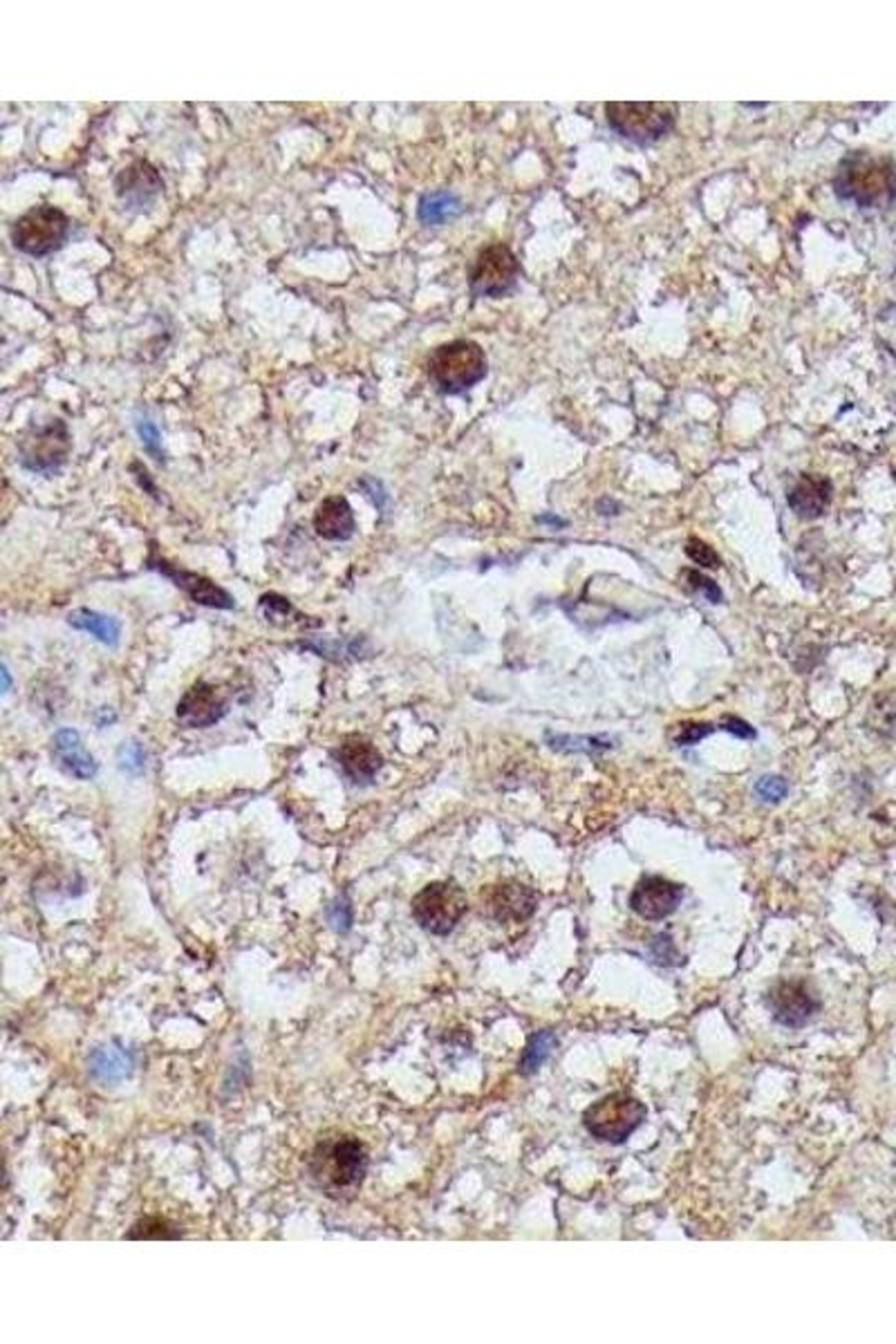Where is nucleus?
Instances as JSON below:
<instances>
[{
  "label": "nucleus",
  "instance_id": "1",
  "mask_svg": "<svg viewBox=\"0 0 896 1344\" xmlns=\"http://www.w3.org/2000/svg\"><path fill=\"white\" fill-rule=\"evenodd\" d=\"M368 1150L356 1136H323L308 1156L310 1181L335 1201L352 1199L368 1174Z\"/></svg>",
  "mask_w": 896,
  "mask_h": 1344
},
{
  "label": "nucleus",
  "instance_id": "2",
  "mask_svg": "<svg viewBox=\"0 0 896 1344\" xmlns=\"http://www.w3.org/2000/svg\"><path fill=\"white\" fill-rule=\"evenodd\" d=\"M834 191L860 209H883L896 199V159L870 151L849 153L836 168Z\"/></svg>",
  "mask_w": 896,
  "mask_h": 1344
},
{
  "label": "nucleus",
  "instance_id": "3",
  "mask_svg": "<svg viewBox=\"0 0 896 1344\" xmlns=\"http://www.w3.org/2000/svg\"><path fill=\"white\" fill-rule=\"evenodd\" d=\"M428 377L442 395H462L486 377L484 350L473 341H451L428 359Z\"/></svg>",
  "mask_w": 896,
  "mask_h": 1344
},
{
  "label": "nucleus",
  "instance_id": "4",
  "mask_svg": "<svg viewBox=\"0 0 896 1344\" xmlns=\"http://www.w3.org/2000/svg\"><path fill=\"white\" fill-rule=\"evenodd\" d=\"M606 115L610 126L621 138L635 144H652L666 134L677 117V106L666 101H614L606 106Z\"/></svg>",
  "mask_w": 896,
  "mask_h": 1344
},
{
  "label": "nucleus",
  "instance_id": "5",
  "mask_svg": "<svg viewBox=\"0 0 896 1344\" xmlns=\"http://www.w3.org/2000/svg\"><path fill=\"white\" fill-rule=\"evenodd\" d=\"M413 917L430 934H449L469 910V899L453 881H433L413 896Z\"/></svg>",
  "mask_w": 896,
  "mask_h": 1344
},
{
  "label": "nucleus",
  "instance_id": "6",
  "mask_svg": "<svg viewBox=\"0 0 896 1344\" xmlns=\"http://www.w3.org/2000/svg\"><path fill=\"white\" fill-rule=\"evenodd\" d=\"M648 1109L629 1094H610L585 1109L583 1125L599 1140L625 1142L644 1121Z\"/></svg>",
  "mask_w": 896,
  "mask_h": 1344
},
{
  "label": "nucleus",
  "instance_id": "7",
  "mask_svg": "<svg viewBox=\"0 0 896 1344\" xmlns=\"http://www.w3.org/2000/svg\"><path fill=\"white\" fill-rule=\"evenodd\" d=\"M70 233V220L61 209L41 205L23 214L12 227V243L27 256H50L63 247Z\"/></svg>",
  "mask_w": 896,
  "mask_h": 1344
},
{
  "label": "nucleus",
  "instance_id": "8",
  "mask_svg": "<svg viewBox=\"0 0 896 1344\" xmlns=\"http://www.w3.org/2000/svg\"><path fill=\"white\" fill-rule=\"evenodd\" d=\"M73 451V437L68 426L61 419H52L46 426L29 428L18 440L21 464L31 474L54 476L61 470Z\"/></svg>",
  "mask_w": 896,
  "mask_h": 1344
},
{
  "label": "nucleus",
  "instance_id": "9",
  "mask_svg": "<svg viewBox=\"0 0 896 1344\" xmlns=\"http://www.w3.org/2000/svg\"><path fill=\"white\" fill-rule=\"evenodd\" d=\"M518 272L520 264L514 251L503 243H495L478 254L469 272V287L476 296L503 298L516 287Z\"/></svg>",
  "mask_w": 896,
  "mask_h": 1344
},
{
  "label": "nucleus",
  "instance_id": "10",
  "mask_svg": "<svg viewBox=\"0 0 896 1344\" xmlns=\"http://www.w3.org/2000/svg\"><path fill=\"white\" fill-rule=\"evenodd\" d=\"M482 903L486 915L497 923H522L538 907V892L529 886L507 879L493 883L482 892Z\"/></svg>",
  "mask_w": 896,
  "mask_h": 1344
},
{
  "label": "nucleus",
  "instance_id": "11",
  "mask_svg": "<svg viewBox=\"0 0 896 1344\" xmlns=\"http://www.w3.org/2000/svg\"><path fill=\"white\" fill-rule=\"evenodd\" d=\"M681 901L684 888L663 877H644L629 894V907L646 921L668 919Z\"/></svg>",
  "mask_w": 896,
  "mask_h": 1344
},
{
  "label": "nucleus",
  "instance_id": "12",
  "mask_svg": "<svg viewBox=\"0 0 896 1344\" xmlns=\"http://www.w3.org/2000/svg\"><path fill=\"white\" fill-rule=\"evenodd\" d=\"M229 711V697L207 682L193 684L178 701V720L186 728H207L218 724Z\"/></svg>",
  "mask_w": 896,
  "mask_h": 1344
},
{
  "label": "nucleus",
  "instance_id": "13",
  "mask_svg": "<svg viewBox=\"0 0 896 1344\" xmlns=\"http://www.w3.org/2000/svg\"><path fill=\"white\" fill-rule=\"evenodd\" d=\"M161 189H164V182L157 173V168L148 164L146 159H138V161L128 164L115 178V193L124 205V209H130V211H144L146 207H151L155 197L161 193Z\"/></svg>",
  "mask_w": 896,
  "mask_h": 1344
},
{
  "label": "nucleus",
  "instance_id": "14",
  "mask_svg": "<svg viewBox=\"0 0 896 1344\" xmlns=\"http://www.w3.org/2000/svg\"><path fill=\"white\" fill-rule=\"evenodd\" d=\"M769 1004L776 1022L789 1029L805 1026L820 1006L803 982H780L769 993Z\"/></svg>",
  "mask_w": 896,
  "mask_h": 1344
},
{
  "label": "nucleus",
  "instance_id": "15",
  "mask_svg": "<svg viewBox=\"0 0 896 1344\" xmlns=\"http://www.w3.org/2000/svg\"><path fill=\"white\" fill-rule=\"evenodd\" d=\"M151 567L157 569L159 574L169 577L180 590H184L195 603H203L207 608H218V610H231L236 605L234 596H231L226 590H222L220 585H216L213 581L193 574V571L180 569L171 563H166L164 558H155L151 556Z\"/></svg>",
  "mask_w": 896,
  "mask_h": 1344
},
{
  "label": "nucleus",
  "instance_id": "16",
  "mask_svg": "<svg viewBox=\"0 0 896 1344\" xmlns=\"http://www.w3.org/2000/svg\"><path fill=\"white\" fill-rule=\"evenodd\" d=\"M337 760L346 776L356 785L373 783L384 766V758L377 747L371 739L359 735H350L343 739V745L337 751Z\"/></svg>",
  "mask_w": 896,
  "mask_h": 1344
},
{
  "label": "nucleus",
  "instance_id": "17",
  "mask_svg": "<svg viewBox=\"0 0 896 1344\" xmlns=\"http://www.w3.org/2000/svg\"><path fill=\"white\" fill-rule=\"evenodd\" d=\"M829 500H832V482L822 476L805 474L789 493V507L795 516L816 520L827 512Z\"/></svg>",
  "mask_w": 896,
  "mask_h": 1344
},
{
  "label": "nucleus",
  "instance_id": "18",
  "mask_svg": "<svg viewBox=\"0 0 896 1344\" xmlns=\"http://www.w3.org/2000/svg\"><path fill=\"white\" fill-rule=\"evenodd\" d=\"M314 529L325 541H348L352 538L356 522L350 502L343 495L325 497L316 507Z\"/></svg>",
  "mask_w": 896,
  "mask_h": 1344
},
{
  "label": "nucleus",
  "instance_id": "19",
  "mask_svg": "<svg viewBox=\"0 0 896 1344\" xmlns=\"http://www.w3.org/2000/svg\"><path fill=\"white\" fill-rule=\"evenodd\" d=\"M52 751H54V758L59 760V764L68 773H73L75 778L92 780L96 776V768L99 766H96L94 758L86 751V747L81 742V735L77 731H73V728L59 731L54 735V739H52Z\"/></svg>",
  "mask_w": 896,
  "mask_h": 1344
},
{
  "label": "nucleus",
  "instance_id": "20",
  "mask_svg": "<svg viewBox=\"0 0 896 1344\" xmlns=\"http://www.w3.org/2000/svg\"><path fill=\"white\" fill-rule=\"evenodd\" d=\"M68 623L73 628H77V630L90 632L96 638V642H102L106 646H117L119 644L121 625H119V621L115 617L79 608V610L68 615Z\"/></svg>",
  "mask_w": 896,
  "mask_h": 1344
},
{
  "label": "nucleus",
  "instance_id": "21",
  "mask_svg": "<svg viewBox=\"0 0 896 1344\" xmlns=\"http://www.w3.org/2000/svg\"><path fill=\"white\" fill-rule=\"evenodd\" d=\"M462 211L459 199L449 191L428 193L419 199L417 216L424 224H442Z\"/></svg>",
  "mask_w": 896,
  "mask_h": 1344
},
{
  "label": "nucleus",
  "instance_id": "22",
  "mask_svg": "<svg viewBox=\"0 0 896 1344\" xmlns=\"http://www.w3.org/2000/svg\"><path fill=\"white\" fill-rule=\"evenodd\" d=\"M556 1045V1035L549 1031H541L536 1035L529 1037V1045L524 1049V1056L520 1060V1071L522 1073H534L551 1054Z\"/></svg>",
  "mask_w": 896,
  "mask_h": 1344
},
{
  "label": "nucleus",
  "instance_id": "23",
  "mask_svg": "<svg viewBox=\"0 0 896 1344\" xmlns=\"http://www.w3.org/2000/svg\"><path fill=\"white\" fill-rule=\"evenodd\" d=\"M128 1058L117 1049H102L92 1056V1073L99 1081H117L128 1073Z\"/></svg>",
  "mask_w": 896,
  "mask_h": 1344
},
{
  "label": "nucleus",
  "instance_id": "24",
  "mask_svg": "<svg viewBox=\"0 0 896 1344\" xmlns=\"http://www.w3.org/2000/svg\"><path fill=\"white\" fill-rule=\"evenodd\" d=\"M126 1239H132V1241H144V1239H155V1241H161V1239H182V1232L169 1219L146 1217V1219L138 1222L135 1226H132L126 1232Z\"/></svg>",
  "mask_w": 896,
  "mask_h": 1344
},
{
  "label": "nucleus",
  "instance_id": "25",
  "mask_svg": "<svg viewBox=\"0 0 896 1344\" xmlns=\"http://www.w3.org/2000/svg\"><path fill=\"white\" fill-rule=\"evenodd\" d=\"M549 742H551L554 749H560V751H587V753L606 751V749L612 747L608 739L594 737V735L592 737H587V735H581V737H576V735H556V737L549 739Z\"/></svg>",
  "mask_w": 896,
  "mask_h": 1344
},
{
  "label": "nucleus",
  "instance_id": "26",
  "mask_svg": "<svg viewBox=\"0 0 896 1344\" xmlns=\"http://www.w3.org/2000/svg\"><path fill=\"white\" fill-rule=\"evenodd\" d=\"M117 764L121 771L126 773H142L146 766V751L144 745L130 739V742H124L117 751Z\"/></svg>",
  "mask_w": 896,
  "mask_h": 1344
},
{
  "label": "nucleus",
  "instance_id": "27",
  "mask_svg": "<svg viewBox=\"0 0 896 1344\" xmlns=\"http://www.w3.org/2000/svg\"><path fill=\"white\" fill-rule=\"evenodd\" d=\"M686 554L694 565L706 567V569H717L722 565L719 554L709 543L700 541V538H690V541L686 543Z\"/></svg>",
  "mask_w": 896,
  "mask_h": 1344
},
{
  "label": "nucleus",
  "instance_id": "28",
  "mask_svg": "<svg viewBox=\"0 0 896 1344\" xmlns=\"http://www.w3.org/2000/svg\"><path fill=\"white\" fill-rule=\"evenodd\" d=\"M684 579H686V583H688V587H690V590L704 594V598H706V600H711V603H722V590H719V585H717L713 579L704 577L702 571L686 569V571H684Z\"/></svg>",
  "mask_w": 896,
  "mask_h": 1344
},
{
  "label": "nucleus",
  "instance_id": "29",
  "mask_svg": "<svg viewBox=\"0 0 896 1344\" xmlns=\"http://www.w3.org/2000/svg\"><path fill=\"white\" fill-rule=\"evenodd\" d=\"M713 731L715 726L709 722H686V724H679V733L675 735V742L679 747H690V745L700 742V739L709 737Z\"/></svg>",
  "mask_w": 896,
  "mask_h": 1344
},
{
  "label": "nucleus",
  "instance_id": "30",
  "mask_svg": "<svg viewBox=\"0 0 896 1344\" xmlns=\"http://www.w3.org/2000/svg\"><path fill=\"white\" fill-rule=\"evenodd\" d=\"M755 793L765 802H780L789 793V785L780 776H765L755 785Z\"/></svg>",
  "mask_w": 896,
  "mask_h": 1344
},
{
  "label": "nucleus",
  "instance_id": "31",
  "mask_svg": "<svg viewBox=\"0 0 896 1344\" xmlns=\"http://www.w3.org/2000/svg\"><path fill=\"white\" fill-rule=\"evenodd\" d=\"M719 724H722V728H724V731L733 733V735H736V737H740V739H755V737H757L755 728H753L749 722H744V720H740V718H736V715H724Z\"/></svg>",
  "mask_w": 896,
  "mask_h": 1344
},
{
  "label": "nucleus",
  "instance_id": "32",
  "mask_svg": "<svg viewBox=\"0 0 896 1344\" xmlns=\"http://www.w3.org/2000/svg\"><path fill=\"white\" fill-rule=\"evenodd\" d=\"M138 430H140V437H142L144 447H146L153 455H157V457H159V432H157L155 424H153V422H148V419H142V422H138Z\"/></svg>",
  "mask_w": 896,
  "mask_h": 1344
},
{
  "label": "nucleus",
  "instance_id": "33",
  "mask_svg": "<svg viewBox=\"0 0 896 1344\" xmlns=\"http://www.w3.org/2000/svg\"><path fill=\"white\" fill-rule=\"evenodd\" d=\"M350 919H352V917H350V905H348L346 901H337L335 905H332V910H329V921L335 923V928H337V930H346V928L350 926Z\"/></svg>",
  "mask_w": 896,
  "mask_h": 1344
},
{
  "label": "nucleus",
  "instance_id": "34",
  "mask_svg": "<svg viewBox=\"0 0 896 1344\" xmlns=\"http://www.w3.org/2000/svg\"><path fill=\"white\" fill-rule=\"evenodd\" d=\"M361 487L366 489V493L375 500V504H377L379 509H384V507H386V500H388V495L384 493V487H381V482H379V480H371V478H368V480H363V482H361Z\"/></svg>",
  "mask_w": 896,
  "mask_h": 1344
},
{
  "label": "nucleus",
  "instance_id": "35",
  "mask_svg": "<svg viewBox=\"0 0 896 1344\" xmlns=\"http://www.w3.org/2000/svg\"><path fill=\"white\" fill-rule=\"evenodd\" d=\"M10 684H12V677H10V670H8V665H3V690H5V693L10 690Z\"/></svg>",
  "mask_w": 896,
  "mask_h": 1344
}]
</instances>
